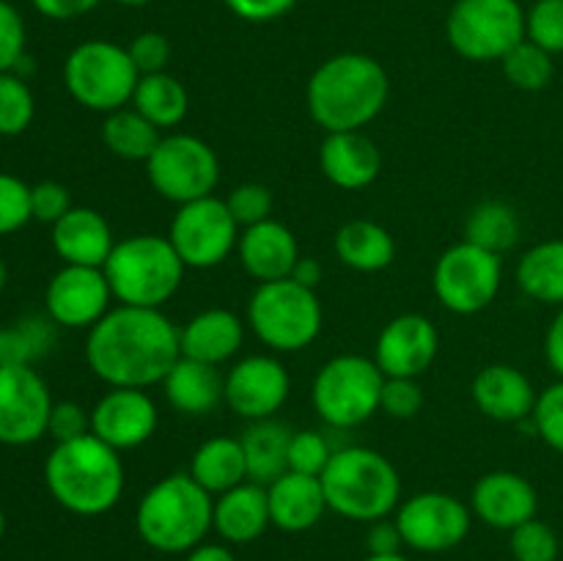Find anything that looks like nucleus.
I'll return each instance as SVG.
<instances>
[{"instance_id": "nucleus-37", "label": "nucleus", "mask_w": 563, "mask_h": 561, "mask_svg": "<svg viewBox=\"0 0 563 561\" xmlns=\"http://www.w3.org/2000/svg\"><path fill=\"white\" fill-rule=\"evenodd\" d=\"M500 66H504L506 80H509L517 91L528 94L548 88L555 75L553 55H550L548 50L539 47V44L528 42V38H522V42L500 61Z\"/></svg>"}, {"instance_id": "nucleus-59", "label": "nucleus", "mask_w": 563, "mask_h": 561, "mask_svg": "<svg viewBox=\"0 0 563 561\" xmlns=\"http://www.w3.org/2000/svg\"><path fill=\"white\" fill-rule=\"evenodd\" d=\"M3 534H5V512L3 506H0V539H3Z\"/></svg>"}, {"instance_id": "nucleus-1", "label": "nucleus", "mask_w": 563, "mask_h": 561, "mask_svg": "<svg viewBox=\"0 0 563 561\" xmlns=\"http://www.w3.org/2000/svg\"><path fill=\"white\" fill-rule=\"evenodd\" d=\"M181 358L179 328L163 308L113 306L86 336V363L110 388H152Z\"/></svg>"}, {"instance_id": "nucleus-24", "label": "nucleus", "mask_w": 563, "mask_h": 561, "mask_svg": "<svg viewBox=\"0 0 563 561\" xmlns=\"http://www.w3.org/2000/svg\"><path fill=\"white\" fill-rule=\"evenodd\" d=\"M53 229V251L64 264L104 267L115 248V237L104 215L91 207H71Z\"/></svg>"}, {"instance_id": "nucleus-33", "label": "nucleus", "mask_w": 563, "mask_h": 561, "mask_svg": "<svg viewBox=\"0 0 563 561\" xmlns=\"http://www.w3.org/2000/svg\"><path fill=\"white\" fill-rule=\"evenodd\" d=\"M130 105L163 132L185 121L190 97H187V88L181 86L179 77L157 72V75H141Z\"/></svg>"}, {"instance_id": "nucleus-29", "label": "nucleus", "mask_w": 563, "mask_h": 561, "mask_svg": "<svg viewBox=\"0 0 563 561\" xmlns=\"http://www.w3.org/2000/svg\"><path fill=\"white\" fill-rule=\"evenodd\" d=\"M335 256L355 273H379L396 258V242L385 226L357 218L335 231Z\"/></svg>"}, {"instance_id": "nucleus-41", "label": "nucleus", "mask_w": 563, "mask_h": 561, "mask_svg": "<svg viewBox=\"0 0 563 561\" xmlns=\"http://www.w3.org/2000/svg\"><path fill=\"white\" fill-rule=\"evenodd\" d=\"M223 201L240 229H251V226L264 223V220L273 218V193H269V187L258 185V182L236 185L234 190L229 193V198H223Z\"/></svg>"}, {"instance_id": "nucleus-31", "label": "nucleus", "mask_w": 563, "mask_h": 561, "mask_svg": "<svg viewBox=\"0 0 563 561\" xmlns=\"http://www.w3.org/2000/svg\"><path fill=\"white\" fill-rule=\"evenodd\" d=\"M190 473L209 495H220L225 490L236 487L247 479V462L245 451H242L240 438H229V435H218L209 438L192 451Z\"/></svg>"}, {"instance_id": "nucleus-38", "label": "nucleus", "mask_w": 563, "mask_h": 561, "mask_svg": "<svg viewBox=\"0 0 563 561\" xmlns=\"http://www.w3.org/2000/svg\"><path fill=\"white\" fill-rule=\"evenodd\" d=\"M33 116H36V99L25 77L16 72L0 75V135H22L33 124Z\"/></svg>"}, {"instance_id": "nucleus-57", "label": "nucleus", "mask_w": 563, "mask_h": 561, "mask_svg": "<svg viewBox=\"0 0 563 561\" xmlns=\"http://www.w3.org/2000/svg\"><path fill=\"white\" fill-rule=\"evenodd\" d=\"M113 3H119V6H130V9H141V6L154 3V0H113Z\"/></svg>"}, {"instance_id": "nucleus-23", "label": "nucleus", "mask_w": 563, "mask_h": 561, "mask_svg": "<svg viewBox=\"0 0 563 561\" xmlns=\"http://www.w3.org/2000/svg\"><path fill=\"white\" fill-rule=\"evenodd\" d=\"M319 168L330 185L341 190H363L383 170L377 143L363 130L357 132H324L319 146Z\"/></svg>"}, {"instance_id": "nucleus-53", "label": "nucleus", "mask_w": 563, "mask_h": 561, "mask_svg": "<svg viewBox=\"0 0 563 561\" xmlns=\"http://www.w3.org/2000/svg\"><path fill=\"white\" fill-rule=\"evenodd\" d=\"M544 358H548L550 369L559 374V380H563V306L544 333Z\"/></svg>"}, {"instance_id": "nucleus-2", "label": "nucleus", "mask_w": 563, "mask_h": 561, "mask_svg": "<svg viewBox=\"0 0 563 561\" xmlns=\"http://www.w3.org/2000/svg\"><path fill=\"white\" fill-rule=\"evenodd\" d=\"M385 66L366 53H339L313 69L306 108L324 132H357L388 105Z\"/></svg>"}, {"instance_id": "nucleus-18", "label": "nucleus", "mask_w": 563, "mask_h": 561, "mask_svg": "<svg viewBox=\"0 0 563 561\" xmlns=\"http://www.w3.org/2000/svg\"><path fill=\"white\" fill-rule=\"evenodd\" d=\"M157 424V405L143 388H110L91 407V435L115 451H132L148 443Z\"/></svg>"}, {"instance_id": "nucleus-55", "label": "nucleus", "mask_w": 563, "mask_h": 561, "mask_svg": "<svg viewBox=\"0 0 563 561\" xmlns=\"http://www.w3.org/2000/svg\"><path fill=\"white\" fill-rule=\"evenodd\" d=\"M185 561H236V556L231 553L229 544L201 542L198 548H192L190 553H185Z\"/></svg>"}, {"instance_id": "nucleus-45", "label": "nucleus", "mask_w": 563, "mask_h": 561, "mask_svg": "<svg viewBox=\"0 0 563 561\" xmlns=\"http://www.w3.org/2000/svg\"><path fill=\"white\" fill-rule=\"evenodd\" d=\"M25 20L14 3L0 0V75L16 72L25 61Z\"/></svg>"}, {"instance_id": "nucleus-4", "label": "nucleus", "mask_w": 563, "mask_h": 561, "mask_svg": "<svg viewBox=\"0 0 563 561\" xmlns=\"http://www.w3.org/2000/svg\"><path fill=\"white\" fill-rule=\"evenodd\" d=\"M214 495L190 473H170L141 495L135 531L157 553H190L212 531Z\"/></svg>"}, {"instance_id": "nucleus-21", "label": "nucleus", "mask_w": 563, "mask_h": 561, "mask_svg": "<svg viewBox=\"0 0 563 561\" xmlns=\"http://www.w3.org/2000/svg\"><path fill=\"white\" fill-rule=\"evenodd\" d=\"M471 396L478 410L500 424H520L533 416L537 407V388L511 363H489L473 377Z\"/></svg>"}, {"instance_id": "nucleus-26", "label": "nucleus", "mask_w": 563, "mask_h": 561, "mask_svg": "<svg viewBox=\"0 0 563 561\" xmlns=\"http://www.w3.org/2000/svg\"><path fill=\"white\" fill-rule=\"evenodd\" d=\"M269 520L275 528L286 534L311 531L328 512L322 479L308 473L286 471L284 476L267 484Z\"/></svg>"}, {"instance_id": "nucleus-28", "label": "nucleus", "mask_w": 563, "mask_h": 561, "mask_svg": "<svg viewBox=\"0 0 563 561\" xmlns=\"http://www.w3.org/2000/svg\"><path fill=\"white\" fill-rule=\"evenodd\" d=\"M163 394L181 416H209L223 402V374L218 366L181 355L165 374Z\"/></svg>"}, {"instance_id": "nucleus-46", "label": "nucleus", "mask_w": 563, "mask_h": 561, "mask_svg": "<svg viewBox=\"0 0 563 561\" xmlns=\"http://www.w3.org/2000/svg\"><path fill=\"white\" fill-rule=\"evenodd\" d=\"M130 50V58L135 64L137 75H157V72H165L170 64V55H174V47H170L168 36L157 31H143L126 44Z\"/></svg>"}, {"instance_id": "nucleus-54", "label": "nucleus", "mask_w": 563, "mask_h": 561, "mask_svg": "<svg viewBox=\"0 0 563 561\" xmlns=\"http://www.w3.org/2000/svg\"><path fill=\"white\" fill-rule=\"evenodd\" d=\"M322 275H324V267H322V262H319V258L300 256V258H297V264H295V270H291L289 278L297 280V284L308 286V289H317L319 280H322Z\"/></svg>"}, {"instance_id": "nucleus-43", "label": "nucleus", "mask_w": 563, "mask_h": 561, "mask_svg": "<svg viewBox=\"0 0 563 561\" xmlns=\"http://www.w3.org/2000/svg\"><path fill=\"white\" fill-rule=\"evenodd\" d=\"M31 220V185L20 176L0 174V237L14 234Z\"/></svg>"}, {"instance_id": "nucleus-8", "label": "nucleus", "mask_w": 563, "mask_h": 561, "mask_svg": "<svg viewBox=\"0 0 563 561\" xmlns=\"http://www.w3.org/2000/svg\"><path fill=\"white\" fill-rule=\"evenodd\" d=\"M137 75L130 50L108 38H88L77 44L64 61V86L77 105L93 113H113L126 108L135 94Z\"/></svg>"}, {"instance_id": "nucleus-13", "label": "nucleus", "mask_w": 563, "mask_h": 561, "mask_svg": "<svg viewBox=\"0 0 563 561\" xmlns=\"http://www.w3.org/2000/svg\"><path fill=\"white\" fill-rule=\"evenodd\" d=\"M240 231L223 198L207 196L176 209L168 240L187 270H212L236 251Z\"/></svg>"}, {"instance_id": "nucleus-40", "label": "nucleus", "mask_w": 563, "mask_h": 561, "mask_svg": "<svg viewBox=\"0 0 563 561\" xmlns=\"http://www.w3.org/2000/svg\"><path fill=\"white\" fill-rule=\"evenodd\" d=\"M526 38L550 55L563 53V0H537L526 11Z\"/></svg>"}, {"instance_id": "nucleus-30", "label": "nucleus", "mask_w": 563, "mask_h": 561, "mask_svg": "<svg viewBox=\"0 0 563 561\" xmlns=\"http://www.w3.org/2000/svg\"><path fill=\"white\" fill-rule=\"evenodd\" d=\"M295 429L275 418L251 421L240 435L242 451L247 462V479L256 484H273L275 479L289 471V440Z\"/></svg>"}, {"instance_id": "nucleus-11", "label": "nucleus", "mask_w": 563, "mask_h": 561, "mask_svg": "<svg viewBox=\"0 0 563 561\" xmlns=\"http://www.w3.org/2000/svg\"><path fill=\"white\" fill-rule=\"evenodd\" d=\"M146 176L165 201L181 207L214 196L220 182V160L201 138L174 132L165 135L146 160Z\"/></svg>"}, {"instance_id": "nucleus-7", "label": "nucleus", "mask_w": 563, "mask_h": 561, "mask_svg": "<svg viewBox=\"0 0 563 561\" xmlns=\"http://www.w3.org/2000/svg\"><path fill=\"white\" fill-rule=\"evenodd\" d=\"M247 324L253 336L273 352H300L322 333V302L317 289L297 280L258 284L247 300Z\"/></svg>"}, {"instance_id": "nucleus-9", "label": "nucleus", "mask_w": 563, "mask_h": 561, "mask_svg": "<svg viewBox=\"0 0 563 561\" xmlns=\"http://www.w3.org/2000/svg\"><path fill=\"white\" fill-rule=\"evenodd\" d=\"M383 385L374 358L335 355L313 377V410L330 429H355L379 410Z\"/></svg>"}, {"instance_id": "nucleus-3", "label": "nucleus", "mask_w": 563, "mask_h": 561, "mask_svg": "<svg viewBox=\"0 0 563 561\" xmlns=\"http://www.w3.org/2000/svg\"><path fill=\"white\" fill-rule=\"evenodd\" d=\"M44 484L55 504L71 515H108L124 495L121 451L110 449L97 435L55 443L44 460Z\"/></svg>"}, {"instance_id": "nucleus-48", "label": "nucleus", "mask_w": 563, "mask_h": 561, "mask_svg": "<svg viewBox=\"0 0 563 561\" xmlns=\"http://www.w3.org/2000/svg\"><path fill=\"white\" fill-rule=\"evenodd\" d=\"M71 207L75 204H71L69 187L60 185V182L47 179L31 187V215L38 223L55 226Z\"/></svg>"}, {"instance_id": "nucleus-47", "label": "nucleus", "mask_w": 563, "mask_h": 561, "mask_svg": "<svg viewBox=\"0 0 563 561\" xmlns=\"http://www.w3.org/2000/svg\"><path fill=\"white\" fill-rule=\"evenodd\" d=\"M423 407V391L418 380L412 377H385L383 396H379V410L388 413L390 418H412Z\"/></svg>"}, {"instance_id": "nucleus-6", "label": "nucleus", "mask_w": 563, "mask_h": 561, "mask_svg": "<svg viewBox=\"0 0 563 561\" xmlns=\"http://www.w3.org/2000/svg\"><path fill=\"white\" fill-rule=\"evenodd\" d=\"M102 270L119 306L163 308L179 292L187 267L168 237L135 234L115 242Z\"/></svg>"}, {"instance_id": "nucleus-27", "label": "nucleus", "mask_w": 563, "mask_h": 561, "mask_svg": "<svg viewBox=\"0 0 563 561\" xmlns=\"http://www.w3.org/2000/svg\"><path fill=\"white\" fill-rule=\"evenodd\" d=\"M269 526L273 520H269V501L264 484L242 482L214 495L212 531H218L225 544L256 542Z\"/></svg>"}, {"instance_id": "nucleus-44", "label": "nucleus", "mask_w": 563, "mask_h": 561, "mask_svg": "<svg viewBox=\"0 0 563 561\" xmlns=\"http://www.w3.org/2000/svg\"><path fill=\"white\" fill-rule=\"evenodd\" d=\"M333 451L335 449H330L328 438H324L322 432H313V429H300V432H291L289 471L308 473V476H322V471L328 468Z\"/></svg>"}, {"instance_id": "nucleus-16", "label": "nucleus", "mask_w": 563, "mask_h": 561, "mask_svg": "<svg viewBox=\"0 0 563 561\" xmlns=\"http://www.w3.org/2000/svg\"><path fill=\"white\" fill-rule=\"evenodd\" d=\"M113 292L102 267L64 264L44 289V311L58 328L91 330L110 311Z\"/></svg>"}, {"instance_id": "nucleus-20", "label": "nucleus", "mask_w": 563, "mask_h": 561, "mask_svg": "<svg viewBox=\"0 0 563 561\" xmlns=\"http://www.w3.org/2000/svg\"><path fill=\"white\" fill-rule=\"evenodd\" d=\"M539 509L537 487L522 473L493 471L484 473L471 493L473 517L495 531H515L522 522L533 520Z\"/></svg>"}, {"instance_id": "nucleus-22", "label": "nucleus", "mask_w": 563, "mask_h": 561, "mask_svg": "<svg viewBox=\"0 0 563 561\" xmlns=\"http://www.w3.org/2000/svg\"><path fill=\"white\" fill-rule=\"evenodd\" d=\"M236 253H240L245 273L258 284L289 278L297 258L302 256L295 231L273 218L251 226V229H242Z\"/></svg>"}, {"instance_id": "nucleus-32", "label": "nucleus", "mask_w": 563, "mask_h": 561, "mask_svg": "<svg viewBox=\"0 0 563 561\" xmlns=\"http://www.w3.org/2000/svg\"><path fill=\"white\" fill-rule=\"evenodd\" d=\"M517 286L531 300L563 306V240L537 242L522 253L515 270Z\"/></svg>"}, {"instance_id": "nucleus-42", "label": "nucleus", "mask_w": 563, "mask_h": 561, "mask_svg": "<svg viewBox=\"0 0 563 561\" xmlns=\"http://www.w3.org/2000/svg\"><path fill=\"white\" fill-rule=\"evenodd\" d=\"M533 432L544 440L553 451L563 454V380L539 391L537 407H533Z\"/></svg>"}, {"instance_id": "nucleus-15", "label": "nucleus", "mask_w": 563, "mask_h": 561, "mask_svg": "<svg viewBox=\"0 0 563 561\" xmlns=\"http://www.w3.org/2000/svg\"><path fill=\"white\" fill-rule=\"evenodd\" d=\"M53 394L33 366H0V443L31 446L47 435Z\"/></svg>"}, {"instance_id": "nucleus-56", "label": "nucleus", "mask_w": 563, "mask_h": 561, "mask_svg": "<svg viewBox=\"0 0 563 561\" xmlns=\"http://www.w3.org/2000/svg\"><path fill=\"white\" fill-rule=\"evenodd\" d=\"M363 561H410V559L401 553H390V556H366Z\"/></svg>"}, {"instance_id": "nucleus-51", "label": "nucleus", "mask_w": 563, "mask_h": 561, "mask_svg": "<svg viewBox=\"0 0 563 561\" xmlns=\"http://www.w3.org/2000/svg\"><path fill=\"white\" fill-rule=\"evenodd\" d=\"M366 548H368V556L401 553V548H405V539H401V531H399V526H396V520L383 517V520L368 522Z\"/></svg>"}, {"instance_id": "nucleus-35", "label": "nucleus", "mask_w": 563, "mask_h": 561, "mask_svg": "<svg viewBox=\"0 0 563 561\" xmlns=\"http://www.w3.org/2000/svg\"><path fill=\"white\" fill-rule=\"evenodd\" d=\"M159 141H163V135H159L157 127L130 105L104 116L102 143L115 157L130 160V163H146Z\"/></svg>"}, {"instance_id": "nucleus-10", "label": "nucleus", "mask_w": 563, "mask_h": 561, "mask_svg": "<svg viewBox=\"0 0 563 561\" xmlns=\"http://www.w3.org/2000/svg\"><path fill=\"white\" fill-rule=\"evenodd\" d=\"M451 50L473 64L504 61L526 38L520 0H456L445 20Z\"/></svg>"}, {"instance_id": "nucleus-17", "label": "nucleus", "mask_w": 563, "mask_h": 561, "mask_svg": "<svg viewBox=\"0 0 563 561\" xmlns=\"http://www.w3.org/2000/svg\"><path fill=\"white\" fill-rule=\"evenodd\" d=\"M291 377L275 355L240 358L223 377V402L245 421L273 418L286 405Z\"/></svg>"}, {"instance_id": "nucleus-5", "label": "nucleus", "mask_w": 563, "mask_h": 561, "mask_svg": "<svg viewBox=\"0 0 563 561\" xmlns=\"http://www.w3.org/2000/svg\"><path fill=\"white\" fill-rule=\"evenodd\" d=\"M328 509L355 522L390 517L401 504V479L394 462L368 446L335 449L322 471Z\"/></svg>"}, {"instance_id": "nucleus-49", "label": "nucleus", "mask_w": 563, "mask_h": 561, "mask_svg": "<svg viewBox=\"0 0 563 561\" xmlns=\"http://www.w3.org/2000/svg\"><path fill=\"white\" fill-rule=\"evenodd\" d=\"M47 435L55 443H69L82 435H91V410L77 402H55L47 421Z\"/></svg>"}, {"instance_id": "nucleus-36", "label": "nucleus", "mask_w": 563, "mask_h": 561, "mask_svg": "<svg viewBox=\"0 0 563 561\" xmlns=\"http://www.w3.org/2000/svg\"><path fill=\"white\" fill-rule=\"evenodd\" d=\"M58 324L44 317H22L14 324H0V366L25 363L33 366L38 358L47 355L55 344Z\"/></svg>"}, {"instance_id": "nucleus-52", "label": "nucleus", "mask_w": 563, "mask_h": 561, "mask_svg": "<svg viewBox=\"0 0 563 561\" xmlns=\"http://www.w3.org/2000/svg\"><path fill=\"white\" fill-rule=\"evenodd\" d=\"M99 3H102V0H31V6L38 11V14L58 22L77 20V16L97 9Z\"/></svg>"}, {"instance_id": "nucleus-58", "label": "nucleus", "mask_w": 563, "mask_h": 561, "mask_svg": "<svg viewBox=\"0 0 563 561\" xmlns=\"http://www.w3.org/2000/svg\"><path fill=\"white\" fill-rule=\"evenodd\" d=\"M5 284H9V267H5V262L0 258V292L5 289Z\"/></svg>"}, {"instance_id": "nucleus-50", "label": "nucleus", "mask_w": 563, "mask_h": 561, "mask_svg": "<svg viewBox=\"0 0 563 561\" xmlns=\"http://www.w3.org/2000/svg\"><path fill=\"white\" fill-rule=\"evenodd\" d=\"M225 9L245 22H275L289 14L300 0H223Z\"/></svg>"}, {"instance_id": "nucleus-19", "label": "nucleus", "mask_w": 563, "mask_h": 561, "mask_svg": "<svg viewBox=\"0 0 563 561\" xmlns=\"http://www.w3.org/2000/svg\"><path fill=\"white\" fill-rule=\"evenodd\" d=\"M440 350L438 328L423 314L394 317L377 336L374 363L385 377L418 380L434 363Z\"/></svg>"}, {"instance_id": "nucleus-14", "label": "nucleus", "mask_w": 563, "mask_h": 561, "mask_svg": "<svg viewBox=\"0 0 563 561\" xmlns=\"http://www.w3.org/2000/svg\"><path fill=\"white\" fill-rule=\"evenodd\" d=\"M405 548L416 553H445L465 542L473 526L471 506L438 490H427L401 501L394 512Z\"/></svg>"}, {"instance_id": "nucleus-25", "label": "nucleus", "mask_w": 563, "mask_h": 561, "mask_svg": "<svg viewBox=\"0 0 563 561\" xmlns=\"http://www.w3.org/2000/svg\"><path fill=\"white\" fill-rule=\"evenodd\" d=\"M245 341V324L229 308H207L179 328V350L185 358L223 366L236 358Z\"/></svg>"}, {"instance_id": "nucleus-34", "label": "nucleus", "mask_w": 563, "mask_h": 561, "mask_svg": "<svg viewBox=\"0 0 563 561\" xmlns=\"http://www.w3.org/2000/svg\"><path fill=\"white\" fill-rule=\"evenodd\" d=\"M522 220L517 209L506 201H482L471 209L465 220V240L484 251L504 256L520 242Z\"/></svg>"}, {"instance_id": "nucleus-12", "label": "nucleus", "mask_w": 563, "mask_h": 561, "mask_svg": "<svg viewBox=\"0 0 563 561\" xmlns=\"http://www.w3.org/2000/svg\"><path fill=\"white\" fill-rule=\"evenodd\" d=\"M504 284V262L495 253L462 240L443 251L432 273L440 306L460 317L484 311L498 297Z\"/></svg>"}, {"instance_id": "nucleus-39", "label": "nucleus", "mask_w": 563, "mask_h": 561, "mask_svg": "<svg viewBox=\"0 0 563 561\" xmlns=\"http://www.w3.org/2000/svg\"><path fill=\"white\" fill-rule=\"evenodd\" d=\"M509 550L515 561H559L561 542L553 526L533 517L509 531Z\"/></svg>"}]
</instances>
